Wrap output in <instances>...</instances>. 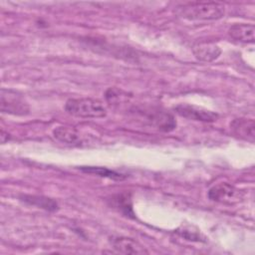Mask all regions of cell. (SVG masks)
I'll return each instance as SVG.
<instances>
[{
	"mask_svg": "<svg viewBox=\"0 0 255 255\" xmlns=\"http://www.w3.org/2000/svg\"><path fill=\"white\" fill-rule=\"evenodd\" d=\"M174 111L178 116L196 122L213 123L218 119V115L214 112L185 104L176 106L174 108Z\"/></svg>",
	"mask_w": 255,
	"mask_h": 255,
	"instance_id": "obj_6",
	"label": "cell"
},
{
	"mask_svg": "<svg viewBox=\"0 0 255 255\" xmlns=\"http://www.w3.org/2000/svg\"><path fill=\"white\" fill-rule=\"evenodd\" d=\"M208 198L212 201L223 204H235L243 199V192L234 185L227 182H220L208 190Z\"/></svg>",
	"mask_w": 255,
	"mask_h": 255,
	"instance_id": "obj_4",
	"label": "cell"
},
{
	"mask_svg": "<svg viewBox=\"0 0 255 255\" xmlns=\"http://www.w3.org/2000/svg\"><path fill=\"white\" fill-rule=\"evenodd\" d=\"M230 130L235 136L243 140L251 143H253L255 140V123L253 119H234L230 123Z\"/></svg>",
	"mask_w": 255,
	"mask_h": 255,
	"instance_id": "obj_7",
	"label": "cell"
},
{
	"mask_svg": "<svg viewBox=\"0 0 255 255\" xmlns=\"http://www.w3.org/2000/svg\"><path fill=\"white\" fill-rule=\"evenodd\" d=\"M176 233L178 235H180L181 237H183L186 240H190V241H203V237L200 234V232L196 229V230H192L190 229V227H183L181 230L177 229Z\"/></svg>",
	"mask_w": 255,
	"mask_h": 255,
	"instance_id": "obj_15",
	"label": "cell"
},
{
	"mask_svg": "<svg viewBox=\"0 0 255 255\" xmlns=\"http://www.w3.org/2000/svg\"><path fill=\"white\" fill-rule=\"evenodd\" d=\"M0 110L2 113L15 116H25L29 114V107L21 96L16 92L5 89L1 90Z\"/></svg>",
	"mask_w": 255,
	"mask_h": 255,
	"instance_id": "obj_5",
	"label": "cell"
},
{
	"mask_svg": "<svg viewBox=\"0 0 255 255\" xmlns=\"http://www.w3.org/2000/svg\"><path fill=\"white\" fill-rule=\"evenodd\" d=\"M255 28L253 24H234L228 29V35L235 41L245 44H253Z\"/></svg>",
	"mask_w": 255,
	"mask_h": 255,
	"instance_id": "obj_9",
	"label": "cell"
},
{
	"mask_svg": "<svg viewBox=\"0 0 255 255\" xmlns=\"http://www.w3.org/2000/svg\"><path fill=\"white\" fill-rule=\"evenodd\" d=\"M65 111L71 116L83 119H98L107 116L104 104L92 98L69 99L65 104Z\"/></svg>",
	"mask_w": 255,
	"mask_h": 255,
	"instance_id": "obj_2",
	"label": "cell"
},
{
	"mask_svg": "<svg viewBox=\"0 0 255 255\" xmlns=\"http://www.w3.org/2000/svg\"><path fill=\"white\" fill-rule=\"evenodd\" d=\"M108 204L128 217L133 218L131 198L128 193H118L108 199Z\"/></svg>",
	"mask_w": 255,
	"mask_h": 255,
	"instance_id": "obj_10",
	"label": "cell"
},
{
	"mask_svg": "<svg viewBox=\"0 0 255 255\" xmlns=\"http://www.w3.org/2000/svg\"><path fill=\"white\" fill-rule=\"evenodd\" d=\"M19 198H20V200H22L23 202H25L29 205H33V206H36L38 208H42V209H45L48 211H56L59 208V205L56 200L46 197V196L21 194L19 196Z\"/></svg>",
	"mask_w": 255,
	"mask_h": 255,
	"instance_id": "obj_12",
	"label": "cell"
},
{
	"mask_svg": "<svg viewBox=\"0 0 255 255\" xmlns=\"http://www.w3.org/2000/svg\"><path fill=\"white\" fill-rule=\"evenodd\" d=\"M79 169L85 173H92L101 177H107L114 180H124L127 177L123 173L103 166H80Z\"/></svg>",
	"mask_w": 255,
	"mask_h": 255,
	"instance_id": "obj_14",
	"label": "cell"
},
{
	"mask_svg": "<svg viewBox=\"0 0 255 255\" xmlns=\"http://www.w3.org/2000/svg\"><path fill=\"white\" fill-rule=\"evenodd\" d=\"M113 248L123 254H147L148 251L138 241L125 236L113 237L111 239Z\"/></svg>",
	"mask_w": 255,
	"mask_h": 255,
	"instance_id": "obj_8",
	"label": "cell"
},
{
	"mask_svg": "<svg viewBox=\"0 0 255 255\" xmlns=\"http://www.w3.org/2000/svg\"><path fill=\"white\" fill-rule=\"evenodd\" d=\"M193 54L200 61L211 62L219 57L221 50L214 43H199L193 47Z\"/></svg>",
	"mask_w": 255,
	"mask_h": 255,
	"instance_id": "obj_11",
	"label": "cell"
},
{
	"mask_svg": "<svg viewBox=\"0 0 255 255\" xmlns=\"http://www.w3.org/2000/svg\"><path fill=\"white\" fill-rule=\"evenodd\" d=\"M176 13L187 20H217L224 16L225 7L218 2H191L178 6Z\"/></svg>",
	"mask_w": 255,
	"mask_h": 255,
	"instance_id": "obj_1",
	"label": "cell"
},
{
	"mask_svg": "<svg viewBox=\"0 0 255 255\" xmlns=\"http://www.w3.org/2000/svg\"><path fill=\"white\" fill-rule=\"evenodd\" d=\"M135 113L142 116L145 122L159 130L170 131L176 127V122L173 116L160 109H136Z\"/></svg>",
	"mask_w": 255,
	"mask_h": 255,
	"instance_id": "obj_3",
	"label": "cell"
},
{
	"mask_svg": "<svg viewBox=\"0 0 255 255\" xmlns=\"http://www.w3.org/2000/svg\"><path fill=\"white\" fill-rule=\"evenodd\" d=\"M53 136L66 144H75L80 141V133L74 127L59 126L53 129Z\"/></svg>",
	"mask_w": 255,
	"mask_h": 255,
	"instance_id": "obj_13",
	"label": "cell"
}]
</instances>
